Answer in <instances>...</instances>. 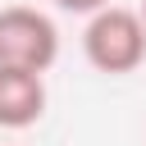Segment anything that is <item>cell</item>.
I'll return each mask as SVG.
<instances>
[{
    "label": "cell",
    "instance_id": "6da1fadb",
    "mask_svg": "<svg viewBox=\"0 0 146 146\" xmlns=\"http://www.w3.org/2000/svg\"><path fill=\"white\" fill-rule=\"evenodd\" d=\"M82 55L96 73H110V78H123V73L141 68V59H146L141 14L123 9V5H110V9L91 14L87 27H82Z\"/></svg>",
    "mask_w": 146,
    "mask_h": 146
},
{
    "label": "cell",
    "instance_id": "7a4b0ae2",
    "mask_svg": "<svg viewBox=\"0 0 146 146\" xmlns=\"http://www.w3.org/2000/svg\"><path fill=\"white\" fill-rule=\"evenodd\" d=\"M59 59V27L27 5H5L0 9V68H27L46 73Z\"/></svg>",
    "mask_w": 146,
    "mask_h": 146
},
{
    "label": "cell",
    "instance_id": "3957f363",
    "mask_svg": "<svg viewBox=\"0 0 146 146\" xmlns=\"http://www.w3.org/2000/svg\"><path fill=\"white\" fill-rule=\"evenodd\" d=\"M46 114V78L27 68H0V128L18 132Z\"/></svg>",
    "mask_w": 146,
    "mask_h": 146
},
{
    "label": "cell",
    "instance_id": "277c9868",
    "mask_svg": "<svg viewBox=\"0 0 146 146\" xmlns=\"http://www.w3.org/2000/svg\"><path fill=\"white\" fill-rule=\"evenodd\" d=\"M55 5H59L64 14H87V18L100 14V9H110V0H55Z\"/></svg>",
    "mask_w": 146,
    "mask_h": 146
},
{
    "label": "cell",
    "instance_id": "5b68a950",
    "mask_svg": "<svg viewBox=\"0 0 146 146\" xmlns=\"http://www.w3.org/2000/svg\"><path fill=\"white\" fill-rule=\"evenodd\" d=\"M141 27H146V5H141Z\"/></svg>",
    "mask_w": 146,
    "mask_h": 146
}]
</instances>
